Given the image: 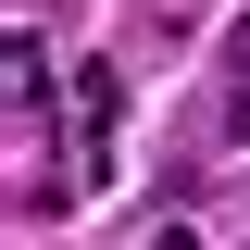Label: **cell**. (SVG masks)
<instances>
[{
  "mask_svg": "<svg viewBox=\"0 0 250 250\" xmlns=\"http://www.w3.org/2000/svg\"><path fill=\"white\" fill-rule=\"evenodd\" d=\"M225 138H250V25H238V50H225Z\"/></svg>",
  "mask_w": 250,
  "mask_h": 250,
  "instance_id": "obj_1",
  "label": "cell"
}]
</instances>
